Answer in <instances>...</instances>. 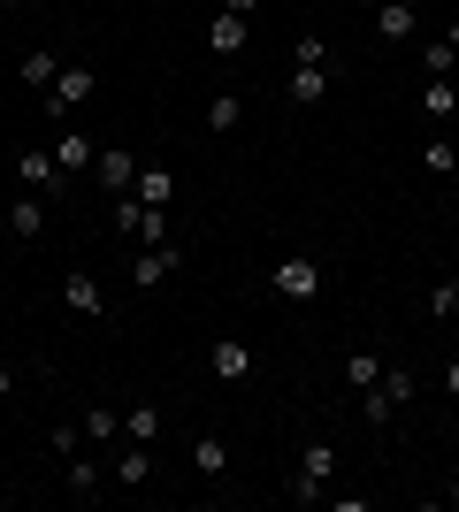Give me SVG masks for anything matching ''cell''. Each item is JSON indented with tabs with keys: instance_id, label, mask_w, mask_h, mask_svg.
Instances as JSON below:
<instances>
[{
	"instance_id": "cell-1",
	"label": "cell",
	"mask_w": 459,
	"mask_h": 512,
	"mask_svg": "<svg viewBox=\"0 0 459 512\" xmlns=\"http://www.w3.org/2000/svg\"><path fill=\"white\" fill-rule=\"evenodd\" d=\"M329 474H337V444L314 436V444L299 451V467H291V505H322V497H329Z\"/></svg>"
},
{
	"instance_id": "cell-2",
	"label": "cell",
	"mask_w": 459,
	"mask_h": 512,
	"mask_svg": "<svg viewBox=\"0 0 459 512\" xmlns=\"http://www.w3.org/2000/svg\"><path fill=\"white\" fill-rule=\"evenodd\" d=\"M85 100H92V69L85 62H62V69H54V85H46V123H69Z\"/></svg>"
},
{
	"instance_id": "cell-3",
	"label": "cell",
	"mask_w": 459,
	"mask_h": 512,
	"mask_svg": "<svg viewBox=\"0 0 459 512\" xmlns=\"http://www.w3.org/2000/svg\"><path fill=\"white\" fill-rule=\"evenodd\" d=\"M276 291H284V299H322V283H329V268L314 253H291V260H276Z\"/></svg>"
},
{
	"instance_id": "cell-4",
	"label": "cell",
	"mask_w": 459,
	"mask_h": 512,
	"mask_svg": "<svg viewBox=\"0 0 459 512\" xmlns=\"http://www.w3.org/2000/svg\"><path fill=\"white\" fill-rule=\"evenodd\" d=\"M62 306H69V314H85V321H100V314H108V291H100V276L69 268V276H62Z\"/></svg>"
},
{
	"instance_id": "cell-5",
	"label": "cell",
	"mask_w": 459,
	"mask_h": 512,
	"mask_svg": "<svg viewBox=\"0 0 459 512\" xmlns=\"http://www.w3.org/2000/svg\"><path fill=\"white\" fill-rule=\"evenodd\" d=\"M176 268H184V245H146V253L131 260V283H138V291H153V283H169Z\"/></svg>"
},
{
	"instance_id": "cell-6",
	"label": "cell",
	"mask_w": 459,
	"mask_h": 512,
	"mask_svg": "<svg viewBox=\"0 0 459 512\" xmlns=\"http://www.w3.org/2000/svg\"><path fill=\"white\" fill-rule=\"evenodd\" d=\"M16 176L31 184V192H46V199L62 192V161H54L46 146H23V153H16Z\"/></svg>"
},
{
	"instance_id": "cell-7",
	"label": "cell",
	"mask_w": 459,
	"mask_h": 512,
	"mask_svg": "<svg viewBox=\"0 0 459 512\" xmlns=\"http://www.w3.org/2000/svg\"><path fill=\"white\" fill-rule=\"evenodd\" d=\"M54 161H62V176H77V169H92L100 153H92V130H77V123H62V138H54Z\"/></svg>"
},
{
	"instance_id": "cell-8",
	"label": "cell",
	"mask_w": 459,
	"mask_h": 512,
	"mask_svg": "<svg viewBox=\"0 0 459 512\" xmlns=\"http://www.w3.org/2000/svg\"><path fill=\"white\" fill-rule=\"evenodd\" d=\"M329 100V69L322 62H291V107H322Z\"/></svg>"
},
{
	"instance_id": "cell-9",
	"label": "cell",
	"mask_w": 459,
	"mask_h": 512,
	"mask_svg": "<svg viewBox=\"0 0 459 512\" xmlns=\"http://www.w3.org/2000/svg\"><path fill=\"white\" fill-rule=\"evenodd\" d=\"M207 367H215L222 383H245V375H253V352H245L238 337H215V352H207Z\"/></svg>"
},
{
	"instance_id": "cell-10",
	"label": "cell",
	"mask_w": 459,
	"mask_h": 512,
	"mask_svg": "<svg viewBox=\"0 0 459 512\" xmlns=\"http://www.w3.org/2000/svg\"><path fill=\"white\" fill-rule=\"evenodd\" d=\"M92 169H100V184H108V192H131V184H138V153L108 146V153H100V161H92Z\"/></svg>"
},
{
	"instance_id": "cell-11",
	"label": "cell",
	"mask_w": 459,
	"mask_h": 512,
	"mask_svg": "<svg viewBox=\"0 0 459 512\" xmlns=\"http://www.w3.org/2000/svg\"><path fill=\"white\" fill-rule=\"evenodd\" d=\"M39 230H46V199H39V192H23L16 207H8V237H23V245H31Z\"/></svg>"
},
{
	"instance_id": "cell-12",
	"label": "cell",
	"mask_w": 459,
	"mask_h": 512,
	"mask_svg": "<svg viewBox=\"0 0 459 512\" xmlns=\"http://www.w3.org/2000/svg\"><path fill=\"white\" fill-rule=\"evenodd\" d=\"M192 467H199V482H222V474H230V444H222V436H199Z\"/></svg>"
},
{
	"instance_id": "cell-13",
	"label": "cell",
	"mask_w": 459,
	"mask_h": 512,
	"mask_svg": "<svg viewBox=\"0 0 459 512\" xmlns=\"http://www.w3.org/2000/svg\"><path fill=\"white\" fill-rule=\"evenodd\" d=\"M245 39H253V31H245V16H230V8L207 23V46H215V54H245Z\"/></svg>"
},
{
	"instance_id": "cell-14",
	"label": "cell",
	"mask_w": 459,
	"mask_h": 512,
	"mask_svg": "<svg viewBox=\"0 0 459 512\" xmlns=\"http://www.w3.org/2000/svg\"><path fill=\"white\" fill-rule=\"evenodd\" d=\"M421 115H429V123H452V115H459V85H452V77H429V92H421Z\"/></svg>"
},
{
	"instance_id": "cell-15",
	"label": "cell",
	"mask_w": 459,
	"mask_h": 512,
	"mask_svg": "<svg viewBox=\"0 0 459 512\" xmlns=\"http://www.w3.org/2000/svg\"><path fill=\"white\" fill-rule=\"evenodd\" d=\"M115 482H123V490H146V482H153V444L123 451V459H115Z\"/></svg>"
},
{
	"instance_id": "cell-16",
	"label": "cell",
	"mask_w": 459,
	"mask_h": 512,
	"mask_svg": "<svg viewBox=\"0 0 459 512\" xmlns=\"http://www.w3.org/2000/svg\"><path fill=\"white\" fill-rule=\"evenodd\" d=\"M238 123H245V100H238V92H215V100H207V130H222V138H230Z\"/></svg>"
},
{
	"instance_id": "cell-17",
	"label": "cell",
	"mask_w": 459,
	"mask_h": 512,
	"mask_svg": "<svg viewBox=\"0 0 459 512\" xmlns=\"http://www.w3.org/2000/svg\"><path fill=\"white\" fill-rule=\"evenodd\" d=\"M375 31H383V39H414V8H406V0H383V8H375Z\"/></svg>"
},
{
	"instance_id": "cell-18",
	"label": "cell",
	"mask_w": 459,
	"mask_h": 512,
	"mask_svg": "<svg viewBox=\"0 0 459 512\" xmlns=\"http://www.w3.org/2000/svg\"><path fill=\"white\" fill-rule=\"evenodd\" d=\"M54 69H62V62H54V54L39 46V54H23V62H16V77H23L31 92H46V85H54Z\"/></svg>"
},
{
	"instance_id": "cell-19",
	"label": "cell",
	"mask_w": 459,
	"mask_h": 512,
	"mask_svg": "<svg viewBox=\"0 0 459 512\" xmlns=\"http://www.w3.org/2000/svg\"><path fill=\"white\" fill-rule=\"evenodd\" d=\"M123 436H131V444H153V436H161V406H131L123 413Z\"/></svg>"
},
{
	"instance_id": "cell-20",
	"label": "cell",
	"mask_w": 459,
	"mask_h": 512,
	"mask_svg": "<svg viewBox=\"0 0 459 512\" xmlns=\"http://www.w3.org/2000/svg\"><path fill=\"white\" fill-rule=\"evenodd\" d=\"M421 169H429V176H452L459 169V146H452V138H429V146H421Z\"/></svg>"
},
{
	"instance_id": "cell-21",
	"label": "cell",
	"mask_w": 459,
	"mask_h": 512,
	"mask_svg": "<svg viewBox=\"0 0 459 512\" xmlns=\"http://www.w3.org/2000/svg\"><path fill=\"white\" fill-rule=\"evenodd\" d=\"M383 398H391V406H414V367H383Z\"/></svg>"
},
{
	"instance_id": "cell-22",
	"label": "cell",
	"mask_w": 459,
	"mask_h": 512,
	"mask_svg": "<svg viewBox=\"0 0 459 512\" xmlns=\"http://www.w3.org/2000/svg\"><path fill=\"white\" fill-rule=\"evenodd\" d=\"M69 497H100V459H69Z\"/></svg>"
},
{
	"instance_id": "cell-23",
	"label": "cell",
	"mask_w": 459,
	"mask_h": 512,
	"mask_svg": "<svg viewBox=\"0 0 459 512\" xmlns=\"http://www.w3.org/2000/svg\"><path fill=\"white\" fill-rule=\"evenodd\" d=\"M146 207H169V169H138V184H131Z\"/></svg>"
},
{
	"instance_id": "cell-24",
	"label": "cell",
	"mask_w": 459,
	"mask_h": 512,
	"mask_svg": "<svg viewBox=\"0 0 459 512\" xmlns=\"http://www.w3.org/2000/svg\"><path fill=\"white\" fill-rule=\"evenodd\" d=\"M85 436H92V444H115V436H123V413L92 406V413H85Z\"/></svg>"
},
{
	"instance_id": "cell-25",
	"label": "cell",
	"mask_w": 459,
	"mask_h": 512,
	"mask_svg": "<svg viewBox=\"0 0 459 512\" xmlns=\"http://www.w3.org/2000/svg\"><path fill=\"white\" fill-rule=\"evenodd\" d=\"M421 69H429V77H459V46H421Z\"/></svg>"
},
{
	"instance_id": "cell-26",
	"label": "cell",
	"mask_w": 459,
	"mask_h": 512,
	"mask_svg": "<svg viewBox=\"0 0 459 512\" xmlns=\"http://www.w3.org/2000/svg\"><path fill=\"white\" fill-rule=\"evenodd\" d=\"M345 375H352V390H375V383H383V360H375V352H352Z\"/></svg>"
},
{
	"instance_id": "cell-27",
	"label": "cell",
	"mask_w": 459,
	"mask_h": 512,
	"mask_svg": "<svg viewBox=\"0 0 459 512\" xmlns=\"http://www.w3.org/2000/svg\"><path fill=\"white\" fill-rule=\"evenodd\" d=\"M429 314H437V321H459V283H452V276L429 291Z\"/></svg>"
},
{
	"instance_id": "cell-28",
	"label": "cell",
	"mask_w": 459,
	"mask_h": 512,
	"mask_svg": "<svg viewBox=\"0 0 459 512\" xmlns=\"http://www.w3.org/2000/svg\"><path fill=\"white\" fill-rule=\"evenodd\" d=\"M138 237H146V245H169V207H146V214H138Z\"/></svg>"
},
{
	"instance_id": "cell-29",
	"label": "cell",
	"mask_w": 459,
	"mask_h": 512,
	"mask_svg": "<svg viewBox=\"0 0 459 512\" xmlns=\"http://www.w3.org/2000/svg\"><path fill=\"white\" fill-rule=\"evenodd\" d=\"M291 62H322L329 69V39H322V31H306V39L291 46Z\"/></svg>"
},
{
	"instance_id": "cell-30",
	"label": "cell",
	"mask_w": 459,
	"mask_h": 512,
	"mask_svg": "<svg viewBox=\"0 0 459 512\" xmlns=\"http://www.w3.org/2000/svg\"><path fill=\"white\" fill-rule=\"evenodd\" d=\"M46 444L62 451V459H77V444H85V421H77V428H46Z\"/></svg>"
},
{
	"instance_id": "cell-31",
	"label": "cell",
	"mask_w": 459,
	"mask_h": 512,
	"mask_svg": "<svg viewBox=\"0 0 459 512\" xmlns=\"http://www.w3.org/2000/svg\"><path fill=\"white\" fill-rule=\"evenodd\" d=\"M360 413H368V421H391L398 406H391V398H383V390H360Z\"/></svg>"
},
{
	"instance_id": "cell-32",
	"label": "cell",
	"mask_w": 459,
	"mask_h": 512,
	"mask_svg": "<svg viewBox=\"0 0 459 512\" xmlns=\"http://www.w3.org/2000/svg\"><path fill=\"white\" fill-rule=\"evenodd\" d=\"M444 390H452V398H459V360H444Z\"/></svg>"
},
{
	"instance_id": "cell-33",
	"label": "cell",
	"mask_w": 459,
	"mask_h": 512,
	"mask_svg": "<svg viewBox=\"0 0 459 512\" xmlns=\"http://www.w3.org/2000/svg\"><path fill=\"white\" fill-rule=\"evenodd\" d=\"M222 8H230V16H253V8H261V0H222Z\"/></svg>"
},
{
	"instance_id": "cell-34",
	"label": "cell",
	"mask_w": 459,
	"mask_h": 512,
	"mask_svg": "<svg viewBox=\"0 0 459 512\" xmlns=\"http://www.w3.org/2000/svg\"><path fill=\"white\" fill-rule=\"evenodd\" d=\"M444 505H459V482H452V490H444Z\"/></svg>"
},
{
	"instance_id": "cell-35",
	"label": "cell",
	"mask_w": 459,
	"mask_h": 512,
	"mask_svg": "<svg viewBox=\"0 0 459 512\" xmlns=\"http://www.w3.org/2000/svg\"><path fill=\"white\" fill-rule=\"evenodd\" d=\"M360 8H383V0H360Z\"/></svg>"
},
{
	"instance_id": "cell-36",
	"label": "cell",
	"mask_w": 459,
	"mask_h": 512,
	"mask_svg": "<svg viewBox=\"0 0 459 512\" xmlns=\"http://www.w3.org/2000/svg\"><path fill=\"white\" fill-rule=\"evenodd\" d=\"M0 16H8V0H0Z\"/></svg>"
},
{
	"instance_id": "cell-37",
	"label": "cell",
	"mask_w": 459,
	"mask_h": 512,
	"mask_svg": "<svg viewBox=\"0 0 459 512\" xmlns=\"http://www.w3.org/2000/svg\"><path fill=\"white\" fill-rule=\"evenodd\" d=\"M406 8H421V0H406Z\"/></svg>"
}]
</instances>
